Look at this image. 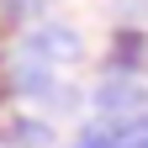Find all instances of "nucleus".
<instances>
[{"instance_id": "1", "label": "nucleus", "mask_w": 148, "mask_h": 148, "mask_svg": "<svg viewBox=\"0 0 148 148\" xmlns=\"http://www.w3.org/2000/svg\"><path fill=\"white\" fill-rule=\"evenodd\" d=\"M21 58H32V64H74L79 58V37H74L64 21H37L27 32Z\"/></svg>"}]
</instances>
